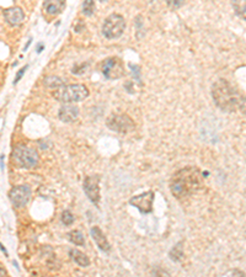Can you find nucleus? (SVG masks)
<instances>
[{
	"mask_svg": "<svg viewBox=\"0 0 246 277\" xmlns=\"http://www.w3.org/2000/svg\"><path fill=\"white\" fill-rule=\"evenodd\" d=\"M130 203L142 213H151L153 211L154 192L147 191L142 195H137L130 199Z\"/></svg>",
	"mask_w": 246,
	"mask_h": 277,
	"instance_id": "obj_9",
	"label": "nucleus"
},
{
	"mask_svg": "<svg viewBox=\"0 0 246 277\" xmlns=\"http://www.w3.org/2000/svg\"><path fill=\"white\" fill-rule=\"evenodd\" d=\"M238 111L241 112V114L246 115V96L241 95L240 101H239L238 105Z\"/></svg>",
	"mask_w": 246,
	"mask_h": 277,
	"instance_id": "obj_23",
	"label": "nucleus"
},
{
	"mask_svg": "<svg viewBox=\"0 0 246 277\" xmlns=\"http://www.w3.org/2000/svg\"><path fill=\"white\" fill-rule=\"evenodd\" d=\"M4 18H5L6 22L11 26H19L25 20V13L19 6H14V8H8L3 11Z\"/></svg>",
	"mask_w": 246,
	"mask_h": 277,
	"instance_id": "obj_11",
	"label": "nucleus"
},
{
	"mask_svg": "<svg viewBox=\"0 0 246 277\" xmlns=\"http://www.w3.org/2000/svg\"><path fill=\"white\" fill-rule=\"evenodd\" d=\"M101 72L105 75V78L110 79V80H117L125 74V65L119 58H107L102 62Z\"/></svg>",
	"mask_w": 246,
	"mask_h": 277,
	"instance_id": "obj_7",
	"label": "nucleus"
},
{
	"mask_svg": "<svg viewBox=\"0 0 246 277\" xmlns=\"http://www.w3.org/2000/svg\"><path fill=\"white\" fill-rule=\"evenodd\" d=\"M41 51H42V44H39V46H38V49H37V52L39 53V52H41Z\"/></svg>",
	"mask_w": 246,
	"mask_h": 277,
	"instance_id": "obj_28",
	"label": "nucleus"
},
{
	"mask_svg": "<svg viewBox=\"0 0 246 277\" xmlns=\"http://www.w3.org/2000/svg\"><path fill=\"white\" fill-rule=\"evenodd\" d=\"M95 13V3L94 0H85L83 4V14L86 16H91Z\"/></svg>",
	"mask_w": 246,
	"mask_h": 277,
	"instance_id": "obj_20",
	"label": "nucleus"
},
{
	"mask_svg": "<svg viewBox=\"0 0 246 277\" xmlns=\"http://www.w3.org/2000/svg\"><path fill=\"white\" fill-rule=\"evenodd\" d=\"M170 257L171 260L179 262L181 261L182 257H184V250H182V243H177L176 245L172 248V250L170 251Z\"/></svg>",
	"mask_w": 246,
	"mask_h": 277,
	"instance_id": "obj_18",
	"label": "nucleus"
},
{
	"mask_svg": "<svg viewBox=\"0 0 246 277\" xmlns=\"http://www.w3.org/2000/svg\"><path fill=\"white\" fill-rule=\"evenodd\" d=\"M44 84L51 89H57L59 88V86H62L64 83H63L62 79L58 78V77H47V78L44 79Z\"/></svg>",
	"mask_w": 246,
	"mask_h": 277,
	"instance_id": "obj_19",
	"label": "nucleus"
},
{
	"mask_svg": "<svg viewBox=\"0 0 246 277\" xmlns=\"http://www.w3.org/2000/svg\"><path fill=\"white\" fill-rule=\"evenodd\" d=\"M227 275H234V276H245V272L239 271V270H231V271L227 272L226 276H227Z\"/></svg>",
	"mask_w": 246,
	"mask_h": 277,
	"instance_id": "obj_25",
	"label": "nucleus"
},
{
	"mask_svg": "<svg viewBox=\"0 0 246 277\" xmlns=\"http://www.w3.org/2000/svg\"><path fill=\"white\" fill-rule=\"evenodd\" d=\"M13 159L20 168L32 169L38 163V153L31 147L18 145L13 152Z\"/></svg>",
	"mask_w": 246,
	"mask_h": 277,
	"instance_id": "obj_4",
	"label": "nucleus"
},
{
	"mask_svg": "<svg viewBox=\"0 0 246 277\" xmlns=\"http://www.w3.org/2000/svg\"><path fill=\"white\" fill-rule=\"evenodd\" d=\"M58 116H59L60 121L65 122V123H70V122H74L76 119H78L79 109L76 106V105L64 104L59 109Z\"/></svg>",
	"mask_w": 246,
	"mask_h": 277,
	"instance_id": "obj_12",
	"label": "nucleus"
},
{
	"mask_svg": "<svg viewBox=\"0 0 246 277\" xmlns=\"http://www.w3.org/2000/svg\"><path fill=\"white\" fill-rule=\"evenodd\" d=\"M67 238L70 243L76 244V245L83 246L85 244V239L80 231H70L69 233H67Z\"/></svg>",
	"mask_w": 246,
	"mask_h": 277,
	"instance_id": "obj_16",
	"label": "nucleus"
},
{
	"mask_svg": "<svg viewBox=\"0 0 246 277\" xmlns=\"http://www.w3.org/2000/svg\"><path fill=\"white\" fill-rule=\"evenodd\" d=\"M203 186L202 173L197 168H185L174 174L170 181L171 194L176 198L189 197Z\"/></svg>",
	"mask_w": 246,
	"mask_h": 277,
	"instance_id": "obj_1",
	"label": "nucleus"
},
{
	"mask_svg": "<svg viewBox=\"0 0 246 277\" xmlns=\"http://www.w3.org/2000/svg\"><path fill=\"white\" fill-rule=\"evenodd\" d=\"M91 233V237H93L94 241L96 243V245L98 246V249L102 251H109L110 249H111V246H110L109 241H107L106 237L104 236V233H102V231L98 227H93L90 231Z\"/></svg>",
	"mask_w": 246,
	"mask_h": 277,
	"instance_id": "obj_14",
	"label": "nucleus"
},
{
	"mask_svg": "<svg viewBox=\"0 0 246 277\" xmlns=\"http://www.w3.org/2000/svg\"><path fill=\"white\" fill-rule=\"evenodd\" d=\"M126 29L125 18L119 14H112L105 20L102 25V34L106 39L114 40L122 36Z\"/></svg>",
	"mask_w": 246,
	"mask_h": 277,
	"instance_id": "obj_5",
	"label": "nucleus"
},
{
	"mask_svg": "<svg viewBox=\"0 0 246 277\" xmlns=\"http://www.w3.org/2000/svg\"><path fill=\"white\" fill-rule=\"evenodd\" d=\"M106 126L117 133H131L135 130V123L128 115L114 114L107 119Z\"/></svg>",
	"mask_w": 246,
	"mask_h": 277,
	"instance_id": "obj_6",
	"label": "nucleus"
},
{
	"mask_svg": "<svg viewBox=\"0 0 246 277\" xmlns=\"http://www.w3.org/2000/svg\"><path fill=\"white\" fill-rule=\"evenodd\" d=\"M164 1L171 9H179L185 4V0H164Z\"/></svg>",
	"mask_w": 246,
	"mask_h": 277,
	"instance_id": "obj_22",
	"label": "nucleus"
},
{
	"mask_svg": "<svg viewBox=\"0 0 246 277\" xmlns=\"http://www.w3.org/2000/svg\"><path fill=\"white\" fill-rule=\"evenodd\" d=\"M214 104L224 112H236L241 95L226 79H218L212 86Z\"/></svg>",
	"mask_w": 246,
	"mask_h": 277,
	"instance_id": "obj_2",
	"label": "nucleus"
},
{
	"mask_svg": "<svg viewBox=\"0 0 246 277\" xmlns=\"http://www.w3.org/2000/svg\"><path fill=\"white\" fill-rule=\"evenodd\" d=\"M62 222L64 223L65 225H72L73 222H74V216L69 212V211H64L62 213Z\"/></svg>",
	"mask_w": 246,
	"mask_h": 277,
	"instance_id": "obj_21",
	"label": "nucleus"
},
{
	"mask_svg": "<svg viewBox=\"0 0 246 277\" xmlns=\"http://www.w3.org/2000/svg\"><path fill=\"white\" fill-rule=\"evenodd\" d=\"M29 68V65H26V67H23V68H21V70L20 72L18 73V75H16V78H15V80H14V84H18L19 81H20V79L22 78V75L25 74V72H26V69Z\"/></svg>",
	"mask_w": 246,
	"mask_h": 277,
	"instance_id": "obj_24",
	"label": "nucleus"
},
{
	"mask_svg": "<svg viewBox=\"0 0 246 277\" xmlns=\"http://www.w3.org/2000/svg\"><path fill=\"white\" fill-rule=\"evenodd\" d=\"M0 276H6V271L0 266Z\"/></svg>",
	"mask_w": 246,
	"mask_h": 277,
	"instance_id": "obj_26",
	"label": "nucleus"
},
{
	"mask_svg": "<svg viewBox=\"0 0 246 277\" xmlns=\"http://www.w3.org/2000/svg\"><path fill=\"white\" fill-rule=\"evenodd\" d=\"M64 8L65 0H44L43 3V10L51 16L59 15Z\"/></svg>",
	"mask_w": 246,
	"mask_h": 277,
	"instance_id": "obj_13",
	"label": "nucleus"
},
{
	"mask_svg": "<svg viewBox=\"0 0 246 277\" xmlns=\"http://www.w3.org/2000/svg\"><path fill=\"white\" fill-rule=\"evenodd\" d=\"M100 176H88L84 180V191L94 205L98 206L100 201Z\"/></svg>",
	"mask_w": 246,
	"mask_h": 277,
	"instance_id": "obj_10",
	"label": "nucleus"
},
{
	"mask_svg": "<svg viewBox=\"0 0 246 277\" xmlns=\"http://www.w3.org/2000/svg\"><path fill=\"white\" fill-rule=\"evenodd\" d=\"M52 95L57 101L63 104H74L85 100L89 96V90L83 84H72V85L63 84L59 88L55 89Z\"/></svg>",
	"mask_w": 246,
	"mask_h": 277,
	"instance_id": "obj_3",
	"label": "nucleus"
},
{
	"mask_svg": "<svg viewBox=\"0 0 246 277\" xmlns=\"http://www.w3.org/2000/svg\"><path fill=\"white\" fill-rule=\"evenodd\" d=\"M100 1H107V0H100Z\"/></svg>",
	"mask_w": 246,
	"mask_h": 277,
	"instance_id": "obj_29",
	"label": "nucleus"
},
{
	"mask_svg": "<svg viewBox=\"0 0 246 277\" xmlns=\"http://www.w3.org/2000/svg\"><path fill=\"white\" fill-rule=\"evenodd\" d=\"M0 166H1V169H4V157L0 158Z\"/></svg>",
	"mask_w": 246,
	"mask_h": 277,
	"instance_id": "obj_27",
	"label": "nucleus"
},
{
	"mask_svg": "<svg viewBox=\"0 0 246 277\" xmlns=\"http://www.w3.org/2000/svg\"><path fill=\"white\" fill-rule=\"evenodd\" d=\"M231 3L236 15L246 21V0H233Z\"/></svg>",
	"mask_w": 246,
	"mask_h": 277,
	"instance_id": "obj_17",
	"label": "nucleus"
},
{
	"mask_svg": "<svg viewBox=\"0 0 246 277\" xmlns=\"http://www.w3.org/2000/svg\"><path fill=\"white\" fill-rule=\"evenodd\" d=\"M31 197V190L26 185L15 186L9 192V198L15 207H25Z\"/></svg>",
	"mask_w": 246,
	"mask_h": 277,
	"instance_id": "obj_8",
	"label": "nucleus"
},
{
	"mask_svg": "<svg viewBox=\"0 0 246 277\" xmlns=\"http://www.w3.org/2000/svg\"><path fill=\"white\" fill-rule=\"evenodd\" d=\"M69 257L70 259L81 267H88L90 265V260L89 257L84 254L83 251L78 250V249H70L69 250Z\"/></svg>",
	"mask_w": 246,
	"mask_h": 277,
	"instance_id": "obj_15",
	"label": "nucleus"
}]
</instances>
